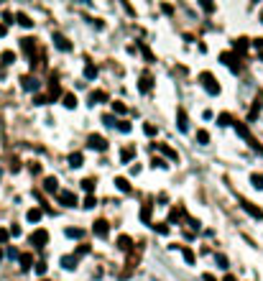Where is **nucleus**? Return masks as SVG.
<instances>
[{
  "label": "nucleus",
  "instance_id": "ddd939ff",
  "mask_svg": "<svg viewBox=\"0 0 263 281\" xmlns=\"http://www.w3.org/2000/svg\"><path fill=\"white\" fill-rule=\"evenodd\" d=\"M44 189H46V192H59V182H56V177H46V179H44Z\"/></svg>",
  "mask_w": 263,
  "mask_h": 281
},
{
  "label": "nucleus",
  "instance_id": "bb28decb",
  "mask_svg": "<svg viewBox=\"0 0 263 281\" xmlns=\"http://www.w3.org/2000/svg\"><path fill=\"white\" fill-rule=\"evenodd\" d=\"M16 18H18V23H21V26H23V28H31V26H33V21H31V18H28V16H26V13H18V16H16Z\"/></svg>",
  "mask_w": 263,
  "mask_h": 281
},
{
  "label": "nucleus",
  "instance_id": "c85d7f7f",
  "mask_svg": "<svg viewBox=\"0 0 263 281\" xmlns=\"http://www.w3.org/2000/svg\"><path fill=\"white\" fill-rule=\"evenodd\" d=\"M0 59H3V64L8 67V64L16 62V54H13V51H3V54H0Z\"/></svg>",
  "mask_w": 263,
  "mask_h": 281
},
{
  "label": "nucleus",
  "instance_id": "09e8293b",
  "mask_svg": "<svg viewBox=\"0 0 263 281\" xmlns=\"http://www.w3.org/2000/svg\"><path fill=\"white\" fill-rule=\"evenodd\" d=\"M44 102H46V97H41V95L33 97V105H44Z\"/></svg>",
  "mask_w": 263,
  "mask_h": 281
},
{
  "label": "nucleus",
  "instance_id": "864d4df0",
  "mask_svg": "<svg viewBox=\"0 0 263 281\" xmlns=\"http://www.w3.org/2000/svg\"><path fill=\"white\" fill-rule=\"evenodd\" d=\"M202 281H217V278H215L212 273H205V276H202Z\"/></svg>",
  "mask_w": 263,
  "mask_h": 281
},
{
  "label": "nucleus",
  "instance_id": "20e7f679",
  "mask_svg": "<svg viewBox=\"0 0 263 281\" xmlns=\"http://www.w3.org/2000/svg\"><path fill=\"white\" fill-rule=\"evenodd\" d=\"M59 202L64 205V207H74V205H77V194H74V192H59Z\"/></svg>",
  "mask_w": 263,
  "mask_h": 281
},
{
  "label": "nucleus",
  "instance_id": "f3484780",
  "mask_svg": "<svg viewBox=\"0 0 263 281\" xmlns=\"http://www.w3.org/2000/svg\"><path fill=\"white\" fill-rule=\"evenodd\" d=\"M41 215H44V212H41L39 207H33V210H28V212H26L28 222H39V220H41Z\"/></svg>",
  "mask_w": 263,
  "mask_h": 281
},
{
  "label": "nucleus",
  "instance_id": "4d7b16f0",
  "mask_svg": "<svg viewBox=\"0 0 263 281\" xmlns=\"http://www.w3.org/2000/svg\"><path fill=\"white\" fill-rule=\"evenodd\" d=\"M0 258H3V251H0Z\"/></svg>",
  "mask_w": 263,
  "mask_h": 281
},
{
  "label": "nucleus",
  "instance_id": "412c9836",
  "mask_svg": "<svg viewBox=\"0 0 263 281\" xmlns=\"http://www.w3.org/2000/svg\"><path fill=\"white\" fill-rule=\"evenodd\" d=\"M69 166H72V169H80V166H82V153H72V156H69Z\"/></svg>",
  "mask_w": 263,
  "mask_h": 281
},
{
  "label": "nucleus",
  "instance_id": "a18cd8bd",
  "mask_svg": "<svg viewBox=\"0 0 263 281\" xmlns=\"http://www.w3.org/2000/svg\"><path fill=\"white\" fill-rule=\"evenodd\" d=\"M118 131H120V133H128V131H130V123H118Z\"/></svg>",
  "mask_w": 263,
  "mask_h": 281
},
{
  "label": "nucleus",
  "instance_id": "b1692460",
  "mask_svg": "<svg viewBox=\"0 0 263 281\" xmlns=\"http://www.w3.org/2000/svg\"><path fill=\"white\" fill-rule=\"evenodd\" d=\"M49 95H51V100H56V97H61V95H64V92H61V87H59V82H56V79H51V92H49Z\"/></svg>",
  "mask_w": 263,
  "mask_h": 281
},
{
  "label": "nucleus",
  "instance_id": "7ed1b4c3",
  "mask_svg": "<svg viewBox=\"0 0 263 281\" xmlns=\"http://www.w3.org/2000/svg\"><path fill=\"white\" fill-rule=\"evenodd\" d=\"M220 59L225 62V64H228L233 72H238L240 69V62H238V54H233V51H225V54H220Z\"/></svg>",
  "mask_w": 263,
  "mask_h": 281
},
{
  "label": "nucleus",
  "instance_id": "bf43d9fd",
  "mask_svg": "<svg viewBox=\"0 0 263 281\" xmlns=\"http://www.w3.org/2000/svg\"><path fill=\"white\" fill-rule=\"evenodd\" d=\"M0 177H3V172H0Z\"/></svg>",
  "mask_w": 263,
  "mask_h": 281
},
{
  "label": "nucleus",
  "instance_id": "5701e85b",
  "mask_svg": "<svg viewBox=\"0 0 263 281\" xmlns=\"http://www.w3.org/2000/svg\"><path fill=\"white\" fill-rule=\"evenodd\" d=\"M18 258H21V268H23V271H28V268H31V263H33V256H31V253H23V256H18Z\"/></svg>",
  "mask_w": 263,
  "mask_h": 281
},
{
  "label": "nucleus",
  "instance_id": "8fccbe9b",
  "mask_svg": "<svg viewBox=\"0 0 263 281\" xmlns=\"http://www.w3.org/2000/svg\"><path fill=\"white\" fill-rule=\"evenodd\" d=\"M253 46H255L258 51H263V38H255V41H253Z\"/></svg>",
  "mask_w": 263,
  "mask_h": 281
},
{
  "label": "nucleus",
  "instance_id": "c03bdc74",
  "mask_svg": "<svg viewBox=\"0 0 263 281\" xmlns=\"http://www.w3.org/2000/svg\"><path fill=\"white\" fill-rule=\"evenodd\" d=\"M36 273L44 276V273H46V263H36Z\"/></svg>",
  "mask_w": 263,
  "mask_h": 281
},
{
  "label": "nucleus",
  "instance_id": "7c9ffc66",
  "mask_svg": "<svg viewBox=\"0 0 263 281\" xmlns=\"http://www.w3.org/2000/svg\"><path fill=\"white\" fill-rule=\"evenodd\" d=\"M102 123H105L107 128H115V126H118V120L112 118V115H102Z\"/></svg>",
  "mask_w": 263,
  "mask_h": 281
},
{
  "label": "nucleus",
  "instance_id": "052dcab7",
  "mask_svg": "<svg viewBox=\"0 0 263 281\" xmlns=\"http://www.w3.org/2000/svg\"><path fill=\"white\" fill-rule=\"evenodd\" d=\"M260 59H263V54H260Z\"/></svg>",
  "mask_w": 263,
  "mask_h": 281
},
{
  "label": "nucleus",
  "instance_id": "5fc2aeb1",
  "mask_svg": "<svg viewBox=\"0 0 263 281\" xmlns=\"http://www.w3.org/2000/svg\"><path fill=\"white\" fill-rule=\"evenodd\" d=\"M222 281H238V278H235V276H233V273H228V276H225V278H222Z\"/></svg>",
  "mask_w": 263,
  "mask_h": 281
},
{
  "label": "nucleus",
  "instance_id": "c756f323",
  "mask_svg": "<svg viewBox=\"0 0 263 281\" xmlns=\"http://www.w3.org/2000/svg\"><path fill=\"white\" fill-rule=\"evenodd\" d=\"M141 220H143V222H151V205H146V207L141 210Z\"/></svg>",
  "mask_w": 263,
  "mask_h": 281
},
{
  "label": "nucleus",
  "instance_id": "3c124183",
  "mask_svg": "<svg viewBox=\"0 0 263 281\" xmlns=\"http://www.w3.org/2000/svg\"><path fill=\"white\" fill-rule=\"evenodd\" d=\"M8 238H11V235H8V230H0V243H6Z\"/></svg>",
  "mask_w": 263,
  "mask_h": 281
},
{
  "label": "nucleus",
  "instance_id": "f257e3e1",
  "mask_svg": "<svg viewBox=\"0 0 263 281\" xmlns=\"http://www.w3.org/2000/svg\"><path fill=\"white\" fill-rule=\"evenodd\" d=\"M28 240H31L33 248H44V246L49 243V233H46V230H33Z\"/></svg>",
  "mask_w": 263,
  "mask_h": 281
},
{
  "label": "nucleus",
  "instance_id": "ea45409f",
  "mask_svg": "<svg viewBox=\"0 0 263 281\" xmlns=\"http://www.w3.org/2000/svg\"><path fill=\"white\" fill-rule=\"evenodd\" d=\"M154 228H156V233H161V235L169 233V225H166V222H159V225H154Z\"/></svg>",
  "mask_w": 263,
  "mask_h": 281
},
{
  "label": "nucleus",
  "instance_id": "79ce46f5",
  "mask_svg": "<svg viewBox=\"0 0 263 281\" xmlns=\"http://www.w3.org/2000/svg\"><path fill=\"white\" fill-rule=\"evenodd\" d=\"M143 131H146V136H156V128H154L151 123H146V126H143Z\"/></svg>",
  "mask_w": 263,
  "mask_h": 281
},
{
  "label": "nucleus",
  "instance_id": "13d9d810",
  "mask_svg": "<svg viewBox=\"0 0 263 281\" xmlns=\"http://www.w3.org/2000/svg\"><path fill=\"white\" fill-rule=\"evenodd\" d=\"M260 21H263V13H260Z\"/></svg>",
  "mask_w": 263,
  "mask_h": 281
},
{
  "label": "nucleus",
  "instance_id": "aec40b11",
  "mask_svg": "<svg viewBox=\"0 0 263 281\" xmlns=\"http://www.w3.org/2000/svg\"><path fill=\"white\" fill-rule=\"evenodd\" d=\"M105 100H107V95H105L102 90H97V92L90 95V105H97V102H105Z\"/></svg>",
  "mask_w": 263,
  "mask_h": 281
},
{
  "label": "nucleus",
  "instance_id": "a19ab883",
  "mask_svg": "<svg viewBox=\"0 0 263 281\" xmlns=\"http://www.w3.org/2000/svg\"><path fill=\"white\" fill-rule=\"evenodd\" d=\"M120 158H123V164H128V161H130V158H133V151H130V148H125Z\"/></svg>",
  "mask_w": 263,
  "mask_h": 281
},
{
  "label": "nucleus",
  "instance_id": "4c0bfd02",
  "mask_svg": "<svg viewBox=\"0 0 263 281\" xmlns=\"http://www.w3.org/2000/svg\"><path fill=\"white\" fill-rule=\"evenodd\" d=\"M67 235H69V238H82V230H80V228H69Z\"/></svg>",
  "mask_w": 263,
  "mask_h": 281
},
{
  "label": "nucleus",
  "instance_id": "6e6552de",
  "mask_svg": "<svg viewBox=\"0 0 263 281\" xmlns=\"http://www.w3.org/2000/svg\"><path fill=\"white\" fill-rule=\"evenodd\" d=\"M92 233H95L97 238H107V233H110V228H107V222H105V220H97V222L92 225Z\"/></svg>",
  "mask_w": 263,
  "mask_h": 281
},
{
  "label": "nucleus",
  "instance_id": "72a5a7b5",
  "mask_svg": "<svg viewBox=\"0 0 263 281\" xmlns=\"http://www.w3.org/2000/svg\"><path fill=\"white\" fill-rule=\"evenodd\" d=\"M95 205H97V199H95V194H90V197L85 199V205H82V207H87V210H92Z\"/></svg>",
  "mask_w": 263,
  "mask_h": 281
},
{
  "label": "nucleus",
  "instance_id": "6ab92c4d",
  "mask_svg": "<svg viewBox=\"0 0 263 281\" xmlns=\"http://www.w3.org/2000/svg\"><path fill=\"white\" fill-rule=\"evenodd\" d=\"M138 49L143 51V57H146V62H156V57H154V51H151V49H148V46H146L143 41H138Z\"/></svg>",
  "mask_w": 263,
  "mask_h": 281
},
{
  "label": "nucleus",
  "instance_id": "58836bf2",
  "mask_svg": "<svg viewBox=\"0 0 263 281\" xmlns=\"http://www.w3.org/2000/svg\"><path fill=\"white\" fill-rule=\"evenodd\" d=\"M112 110H115V113H118V115H123V113H125V110H128V107H125V105H123V102H112Z\"/></svg>",
  "mask_w": 263,
  "mask_h": 281
},
{
  "label": "nucleus",
  "instance_id": "4468645a",
  "mask_svg": "<svg viewBox=\"0 0 263 281\" xmlns=\"http://www.w3.org/2000/svg\"><path fill=\"white\" fill-rule=\"evenodd\" d=\"M61 100H64V107H69V110L77 107V97H74L72 92H64V95H61Z\"/></svg>",
  "mask_w": 263,
  "mask_h": 281
},
{
  "label": "nucleus",
  "instance_id": "37998d69",
  "mask_svg": "<svg viewBox=\"0 0 263 281\" xmlns=\"http://www.w3.org/2000/svg\"><path fill=\"white\" fill-rule=\"evenodd\" d=\"M154 166H159V169H166L169 164L164 161V158H154Z\"/></svg>",
  "mask_w": 263,
  "mask_h": 281
},
{
  "label": "nucleus",
  "instance_id": "4be33fe9",
  "mask_svg": "<svg viewBox=\"0 0 263 281\" xmlns=\"http://www.w3.org/2000/svg\"><path fill=\"white\" fill-rule=\"evenodd\" d=\"M130 246H133V240H130L128 235H120V238H118V248H120V251H128Z\"/></svg>",
  "mask_w": 263,
  "mask_h": 281
},
{
  "label": "nucleus",
  "instance_id": "f704fd0d",
  "mask_svg": "<svg viewBox=\"0 0 263 281\" xmlns=\"http://www.w3.org/2000/svg\"><path fill=\"white\" fill-rule=\"evenodd\" d=\"M258 113H260V102L255 100V105L250 107V115H248V120H255V115H258Z\"/></svg>",
  "mask_w": 263,
  "mask_h": 281
},
{
  "label": "nucleus",
  "instance_id": "680f3d73",
  "mask_svg": "<svg viewBox=\"0 0 263 281\" xmlns=\"http://www.w3.org/2000/svg\"><path fill=\"white\" fill-rule=\"evenodd\" d=\"M41 281H46V278H41Z\"/></svg>",
  "mask_w": 263,
  "mask_h": 281
},
{
  "label": "nucleus",
  "instance_id": "f03ea898",
  "mask_svg": "<svg viewBox=\"0 0 263 281\" xmlns=\"http://www.w3.org/2000/svg\"><path fill=\"white\" fill-rule=\"evenodd\" d=\"M200 79H202V85H205V90H207L210 95H217V92H220V85L215 82V77H212L210 72H202Z\"/></svg>",
  "mask_w": 263,
  "mask_h": 281
},
{
  "label": "nucleus",
  "instance_id": "2eb2a0df",
  "mask_svg": "<svg viewBox=\"0 0 263 281\" xmlns=\"http://www.w3.org/2000/svg\"><path fill=\"white\" fill-rule=\"evenodd\" d=\"M176 115H179V131H181V133H186V131H189V120H186V113H184V110H179Z\"/></svg>",
  "mask_w": 263,
  "mask_h": 281
},
{
  "label": "nucleus",
  "instance_id": "473e14b6",
  "mask_svg": "<svg viewBox=\"0 0 263 281\" xmlns=\"http://www.w3.org/2000/svg\"><path fill=\"white\" fill-rule=\"evenodd\" d=\"M217 123H220V126H230V123H233V118H230L228 113H222V115L217 118Z\"/></svg>",
  "mask_w": 263,
  "mask_h": 281
},
{
  "label": "nucleus",
  "instance_id": "de8ad7c7",
  "mask_svg": "<svg viewBox=\"0 0 263 281\" xmlns=\"http://www.w3.org/2000/svg\"><path fill=\"white\" fill-rule=\"evenodd\" d=\"M217 263H220V268H228V258L225 256H217Z\"/></svg>",
  "mask_w": 263,
  "mask_h": 281
},
{
  "label": "nucleus",
  "instance_id": "a211bd4d",
  "mask_svg": "<svg viewBox=\"0 0 263 281\" xmlns=\"http://www.w3.org/2000/svg\"><path fill=\"white\" fill-rule=\"evenodd\" d=\"M179 251H181V256H184V261H186V263H194V251H192V248L179 246Z\"/></svg>",
  "mask_w": 263,
  "mask_h": 281
},
{
  "label": "nucleus",
  "instance_id": "423d86ee",
  "mask_svg": "<svg viewBox=\"0 0 263 281\" xmlns=\"http://www.w3.org/2000/svg\"><path fill=\"white\" fill-rule=\"evenodd\" d=\"M54 46H56L59 51H72L69 38H67V36H61V33H54Z\"/></svg>",
  "mask_w": 263,
  "mask_h": 281
},
{
  "label": "nucleus",
  "instance_id": "2f4dec72",
  "mask_svg": "<svg viewBox=\"0 0 263 281\" xmlns=\"http://www.w3.org/2000/svg\"><path fill=\"white\" fill-rule=\"evenodd\" d=\"M250 182H253V187H255V189H263V174H253V177H250Z\"/></svg>",
  "mask_w": 263,
  "mask_h": 281
},
{
  "label": "nucleus",
  "instance_id": "49530a36",
  "mask_svg": "<svg viewBox=\"0 0 263 281\" xmlns=\"http://www.w3.org/2000/svg\"><path fill=\"white\" fill-rule=\"evenodd\" d=\"M8 235H13V238H18V235H21V228H18V225H13V228L8 230Z\"/></svg>",
  "mask_w": 263,
  "mask_h": 281
},
{
  "label": "nucleus",
  "instance_id": "0eeeda50",
  "mask_svg": "<svg viewBox=\"0 0 263 281\" xmlns=\"http://www.w3.org/2000/svg\"><path fill=\"white\" fill-rule=\"evenodd\" d=\"M87 146H90V148H95V151H107V141H105L102 136H90Z\"/></svg>",
  "mask_w": 263,
  "mask_h": 281
},
{
  "label": "nucleus",
  "instance_id": "393cba45",
  "mask_svg": "<svg viewBox=\"0 0 263 281\" xmlns=\"http://www.w3.org/2000/svg\"><path fill=\"white\" fill-rule=\"evenodd\" d=\"M233 46H235V51H245L248 49V38H235V41H233Z\"/></svg>",
  "mask_w": 263,
  "mask_h": 281
},
{
  "label": "nucleus",
  "instance_id": "c9c22d12",
  "mask_svg": "<svg viewBox=\"0 0 263 281\" xmlns=\"http://www.w3.org/2000/svg\"><path fill=\"white\" fill-rule=\"evenodd\" d=\"M197 141L200 143H210V133L207 131H197Z\"/></svg>",
  "mask_w": 263,
  "mask_h": 281
},
{
  "label": "nucleus",
  "instance_id": "9b49d317",
  "mask_svg": "<svg viewBox=\"0 0 263 281\" xmlns=\"http://www.w3.org/2000/svg\"><path fill=\"white\" fill-rule=\"evenodd\" d=\"M21 82H23V90H26V92H36V90H39V82H36L33 77H23Z\"/></svg>",
  "mask_w": 263,
  "mask_h": 281
},
{
  "label": "nucleus",
  "instance_id": "9d476101",
  "mask_svg": "<svg viewBox=\"0 0 263 281\" xmlns=\"http://www.w3.org/2000/svg\"><path fill=\"white\" fill-rule=\"evenodd\" d=\"M67 271H72V268H77V263H80V258L77 256H61V261H59Z\"/></svg>",
  "mask_w": 263,
  "mask_h": 281
},
{
  "label": "nucleus",
  "instance_id": "1a4fd4ad",
  "mask_svg": "<svg viewBox=\"0 0 263 281\" xmlns=\"http://www.w3.org/2000/svg\"><path fill=\"white\" fill-rule=\"evenodd\" d=\"M154 151H161V153H166L171 161H179V153L174 151V148H169V146H164V143H154Z\"/></svg>",
  "mask_w": 263,
  "mask_h": 281
},
{
  "label": "nucleus",
  "instance_id": "a878e982",
  "mask_svg": "<svg viewBox=\"0 0 263 281\" xmlns=\"http://www.w3.org/2000/svg\"><path fill=\"white\" fill-rule=\"evenodd\" d=\"M115 187H118L120 192H130V184H128L125 177H118V179H115Z\"/></svg>",
  "mask_w": 263,
  "mask_h": 281
},
{
  "label": "nucleus",
  "instance_id": "39448f33",
  "mask_svg": "<svg viewBox=\"0 0 263 281\" xmlns=\"http://www.w3.org/2000/svg\"><path fill=\"white\" fill-rule=\"evenodd\" d=\"M240 207H243L248 215H253L255 220H260V217H263V210H260V207H255V205H250L248 199H240Z\"/></svg>",
  "mask_w": 263,
  "mask_h": 281
},
{
  "label": "nucleus",
  "instance_id": "f8f14e48",
  "mask_svg": "<svg viewBox=\"0 0 263 281\" xmlns=\"http://www.w3.org/2000/svg\"><path fill=\"white\" fill-rule=\"evenodd\" d=\"M21 49L26 51V54H33V49H36V41L31 36H26V38H21Z\"/></svg>",
  "mask_w": 263,
  "mask_h": 281
},
{
  "label": "nucleus",
  "instance_id": "cd10ccee",
  "mask_svg": "<svg viewBox=\"0 0 263 281\" xmlns=\"http://www.w3.org/2000/svg\"><path fill=\"white\" fill-rule=\"evenodd\" d=\"M85 77H87V79H97V67H95V64H87V67H85Z\"/></svg>",
  "mask_w": 263,
  "mask_h": 281
},
{
  "label": "nucleus",
  "instance_id": "6e6d98bb",
  "mask_svg": "<svg viewBox=\"0 0 263 281\" xmlns=\"http://www.w3.org/2000/svg\"><path fill=\"white\" fill-rule=\"evenodd\" d=\"M0 36H6V26H0Z\"/></svg>",
  "mask_w": 263,
  "mask_h": 281
},
{
  "label": "nucleus",
  "instance_id": "e433bc0d",
  "mask_svg": "<svg viewBox=\"0 0 263 281\" xmlns=\"http://www.w3.org/2000/svg\"><path fill=\"white\" fill-rule=\"evenodd\" d=\"M82 187H85V192H90V194H92V189H95V179H85V182H82Z\"/></svg>",
  "mask_w": 263,
  "mask_h": 281
},
{
  "label": "nucleus",
  "instance_id": "603ef678",
  "mask_svg": "<svg viewBox=\"0 0 263 281\" xmlns=\"http://www.w3.org/2000/svg\"><path fill=\"white\" fill-rule=\"evenodd\" d=\"M3 21H6V23H13V16H11V13L6 11V13H3Z\"/></svg>",
  "mask_w": 263,
  "mask_h": 281
},
{
  "label": "nucleus",
  "instance_id": "dca6fc26",
  "mask_svg": "<svg viewBox=\"0 0 263 281\" xmlns=\"http://www.w3.org/2000/svg\"><path fill=\"white\" fill-rule=\"evenodd\" d=\"M138 87H141V92H151V87H154L151 77H148V74H143V77H141V85H138Z\"/></svg>",
  "mask_w": 263,
  "mask_h": 281
}]
</instances>
